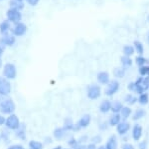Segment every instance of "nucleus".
<instances>
[{
  "mask_svg": "<svg viewBox=\"0 0 149 149\" xmlns=\"http://www.w3.org/2000/svg\"><path fill=\"white\" fill-rule=\"evenodd\" d=\"M15 103L11 99H6L0 104V111L4 114H12L15 110Z\"/></svg>",
  "mask_w": 149,
  "mask_h": 149,
  "instance_id": "1",
  "label": "nucleus"
},
{
  "mask_svg": "<svg viewBox=\"0 0 149 149\" xmlns=\"http://www.w3.org/2000/svg\"><path fill=\"white\" fill-rule=\"evenodd\" d=\"M3 75L6 79H14L17 75L16 67L12 63H6L3 68Z\"/></svg>",
  "mask_w": 149,
  "mask_h": 149,
  "instance_id": "2",
  "label": "nucleus"
},
{
  "mask_svg": "<svg viewBox=\"0 0 149 149\" xmlns=\"http://www.w3.org/2000/svg\"><path fill=\"white\" fill-rule=\"evenodd\" d=\"M91 115L90 114H85L81 117V119L78 121V123L74 124V131H79L83 128H86L88 125L91 124Z\"/></svg>",
  "mask_w": 149,
  "mask_h": 149,
  "instance_id": "3",
  "label": "nucleus"
},
{
  "mask_svg": "<svg viewBox=\"0 0 149 149\" xmlns=\"http://www.w3.org/2000/svg\"><path fill=\"white\" fill-rule=\"evenodd\" d=\"M5 125L7 128L12 129V130H17V129L20 127V120L15 114H11L8 118L6 119Z\"/></svg>",
  "mask_w": 149,
  "mask_h": 149,
  "instance_id": "4",
  "label": "nucleus"
},
{
  "mask_svg": "<svg viewBox=\"0 0 149 149\" xmlns=\"http://www.w3.org/2000/svg\"><path fill=\"white\" fill-rule=\"evenodd\" d=\"M100 93H102V90H100V87L98 85H95V84H93V85H90L88 87V91H86V94H88V97L92 100L97 99L100 98Z\"/></svg>",
  "mask_w": 149,
  "mask_h": 149,
  "instance_id": "5",
  "label": "nucleus"
},
{
  "mask_svg": "<svg viewBox=\"0 0 149 149\" xmlns=\"http://www.w3.org/2000/svg\"><path fill=\"white\" fill-rule=\"evenodd\" d=\"M6 16L9 21H11V22H13V23H16V24L20 22L21 18H22V15H21L20 11L16 10V9H12V8H10L7 11Z\"/></svg>",
  "mask_w": 149,
  "mask_h": 149,
  "instance_id": "6",
  "label": "nucleus"
},
{
  "mask_svg": "<svg viewBox=\"0 0 149 149\" xmlns=\"http://www.w3.org/2000/svg\"><path fill=\"white\" fill-rule=\"evenodd\" d=\"M11 92V84L7 79L0 77V95H8Z\"/></svg>",
  "mask_w": 149,
  "mask_h": 149,
  "instance_id": "7",
  "label": "nucleus"
},
{
  "mask_svg": "<svg viewBox=\"0 0 149 149\" xmlns=\"http://www.w3.org/2000/svg\"><path fill=\"white\" fill-rule=\"evenodd\" d=\"M119 89V82L117 80H111L107 84V87L105 89V94L107 96H112L118 91Z\"/></svg>",
  "mask_w": 149,
  "mask_h": 149,
  "instance_id": "8",
  "label": "nucleus"
},
{
  "mask_svg": "<svg viewBox=\"0 0 149 149\" xmlns=\"http://www.w3.org/2000/svg\"><path fill=\"white\" fill-rule=\"evenodd\" d=\"M11 31H12V33H13V35L22 36V35L25 34L26 31H27V26L22 22H19V23L16 24L13 28H12Z\"/></svg>",
  "mask_w": 149,
  "mask_h": 149,
  "instance_id": "9",
  "label": "nucleus"
},
{
  "mask_svg": "<svg viewBox=\"0 0 149 149\" xmlns=\"http://www.w3.org/2000/svg\"><path fill=\"white\" fill-rule=\"evenodd\" d=\"M130 129V124L128 123L127 121H121L118 125L116 126V130H117V133L119 135H125V134L128 132V130Z\"/></svg>",
  "mask_w": 149,
  "mask_h": 149,
  "instance_id": "10",
  "label": "nucleus"
},
{
  "mask_svg": "<svg viewBox=\"0 0 149 149\" xmlns=\"http://www.w3.org/2000/svg\"><path fill=\"white\" fill-rule=\"evenodd\" d=\"M142 133H143V129L139 124H135L132 128V138L135 141H139L142 137Z\"/></svg>",
  "mask_w": 149,
  "mask_h": 149,
  "instance_id": "11",
  "label": "nucleus"
},
{
  "mask_svg": "<svg viewBox=\"0 0 149 149\" xmlns=\"http://www.w3.org/2000/svg\"><path fill=\"white\" fill-rule=\"evenodd\" d=\"M15 43V37L13 35H4L0 39V45H6V46H12Z\"/></svg>",
  "mask_w": 149,
  "mask_h": 149,
  "instance_id": "12",
  "label": "nucleus"
},
{
  "mask_svg": "<svg viewBox=\"0 0 149 149\" xmlns=\"http://www.w3.org/2000/svg\"><path fill=\"white\" fill-rule=\"evenodd\" d=\"M105 149H117V138L115 135H111L105 143Z\"/></svg>",
  "mask_w": 149,
  "mask_h": 149,
  "instance_id": "13",
  "label": "nucleus"
},
{
  "mask_svg": "<svg viewBox=\"0 0 149 149\" xmlns=\"http://www.w3.org/2000/svg\"><path fill=\"white\" fill-rule=\"evenodd\" d=\"M53 135H54V137L57 139V140H61V139H63L65 136L67 135V130L64 128V127H58L54 130L53 132Z\"/></svg>",
  "mask_w": 149,
  "mask_h": 149,
  "instance_id": "14",
  "label": "nucleus"
},
{
  "mask_svg": "<svg viewBox=\"0 0 149 149\" xmlns=\"http://www.w3.org/2000/svg\"><path fill=\"white\" fill-rule=\"evenodd\" d=\"M97 81L100 84H103V85L109 84L110 82L109 73H107V72H104V71L100 72V73L97 74Z\"/></svg>",
  "mask_w": 149,
  "mask_h": 149,
  "instance_id": "15",
  "label": "nucleus"
},
{
  "mask_svg": "<svg viewBox=\"0 0 149 149\" xmlns=\"http://www.w3.org/2000/svg\"><path fill=\"white\" fill-rule=\"evenodd\" d=\"M111 105L112 103L109 100H103L100 105V111L102 113H107L109 110H111Z\"/></svg>",
  "mask_w": 149,
  "mask_h": 149,
  "instance_id": "16",
  "label": "nucleus"
},
{
  "mask_svg": "<svg viewBox=\"0 0 149 149\" xmlns=\"http://www.w3.org/2000/svg\"><path fill=\"white\" fill-rule=\"evenodd\" d=\"M121 122V116L119 113H113L109 118V125L110 126H117Z\"/></svg>",
  "mask_w": 149,
  "mask_h": 149,
  "instance_id": "17",
  "label": "nucleus"
},
{
  "mask_svg": "<svg viewBox=\"0 0 149 149\" xmlns=\"http://www.w3.org/2000/svg\"><path fill=\"white\" fill-rule=\"evenodd\" d=\"M64 128L66 129L67 131L70 130H74V123L73 122V119L71 117H67L64 121Z\"/></svg>",
  "mask_w": 149,
  "mask_h": 149,
  "instance_id": "18",
  "label": "nucleus"
},
{
  "mask_svg": "<svg viewBox=\"0 0 149 149\" xmlns=\"http://www.w3.org/2000/svg\"><path fill=\"white\" fill-rule=\"evenodd\" d=\"M10 6L12 9H16V10L20 11L24 8V4L22 1H19V0H11L10 1Z\"/></svg>",
  "mask_w": 149,
  "mask_h": 149,
  "instance_id": "19",
  "label": "nucleus"
},
{
  "mask_svg": "<svg viewBox=\"0 0 149 149\" xmlns=\"http://www.w3.org/2000/svg\"><path fill=\"white\" fill-rule=\"evenodd\" d=\"M123 108V105L120 101H114L112 102V105H111V111L113 113H120L121 109Z\"/></svg>",
  "mask_w": 149,
  "mask_h": 149,
  "instance_id": "20",
  "label": "nucleus"
},
{
  "mask_svg": "<svg viewBox=\"0 0 149 149\" xmlns=\"http://www.w3.org/2000/svg\"><path fill=\"white\" fill-rule=\"evenodd\" d=\"M124 101H125L128 105H133V104H135V103L138 101V98H136L135 96L132 95L130 93V94H127L125 96V98H124Z\"/></svg>",
  "mask_w": 149,
  "mask_h": 149,
  "instance_id": "21",
  "label": "nucleus"
},
{
  "mask_svg": "<svg viewBox=\"0 0 149 149\" xmlns=\"http://www.w3.org/2000/svg\"><path fill=\"white\" fill-rule=\"evenodd\" d=\"M145 114H146V111L144 109H137L135 112H134L132 119L135 120V121H136V120H139V119L143 118V117L145 116Z\"/></svg>",
  "mask_w": 149,
  "mask_h": 149,
  "instance_id": "22",
  "label": "nucleus"
},
{
  "mask_svg": "<svg viewBox=\"0 0 149 149\" xmlns=\"http://www.w3.org/2000/svg\"><path fill=\"white\" fill-rule=\"evenodd\" d=\"M119 114H120L121 118L127 119L131 114V109L128 106H123V108L121 109V111H120V113H119Z\"/></svg>",
  "mask_w": 149,
  "mask_h": 149,
  "instance_id": "23",
  "label": "nucleus"
},
{
  "mask_svg": "<svg viewBox=\"0 0 149 149\" xmlns=\"http://www.w3.org/2000/svg\"><path fill=\"white\" fill-rule=\"evenodd\" d=\"M134 51H135V49H134V47L131 46V45H125V46L123 47V54L125 55V56L130 57L131 55L134 53Z\"/></svg>",
  "mask_w": 149,
  "mask_h": 149,
  "instance_id": "24",
  "label": "nucleus"
},
{
  "mask_svg": "<svg viewBox=\"0 0 149 149\" xmlns=\"http://www.w3.org/2000/svg\"><path fill=\"white\" fill-rule=\"evenodd\" d=\"M133 45H134L133 47H134V49H135V51L137 52L139 55H142L144 52V48H143L142 43L139 42V41H134Z\"/></svg>",
  "mask_w": 149,
  "mask_h": 149,
  "instance_id": "25",
  "label": "nucleus"
},
{
  "mask_svg": "<svg viewBox=\"0 0 149 149\" xmlns=\"http://www.w3.org/2000/svg\"><path fill=\"white\" fill-rule=\"evenodd\" d=\"M149 101V96L147 93H142V94H140L139 95V97H138V102L140 103L141 105H146L148 103Z\"/></svg>",
  "mask_w": 149,
  "mask_h": 149,
  "instance_id": "26",
  "label": "nucleus"
},
{
  "mask_svg": "<svg viewBox=\"0 0 149 149\" xmlns=\"http://www.w3.org/2000/svg\"><path fill=\"white\" fill-rule=\"evenodd\" d=\"M9 28H10V21L9 20H5L0 24V32L1 33H6Z\"/></svg>",
  "mask_w": 149,
  "mask_h": 149,
  "instance_id": "27",
  "label": "nucleus"
},
{
  "mask_svg": "<svg viewBox=\"0 0 149 149\" xmlns=\"http://www.w3.org/2000/svg\"><path fill=\"white\" fill-rule=\"evenodd\" d=\"M29 149H43V144L39 141L31 140L29 142Z\"/></svg>",
  "mask_w": 149,
  "mask_h": 149,
  "instance_id": "28",
  "label": "nucleus"
},
{
  "mask_svg": "<svg viewBox=\"0 0 149 149\" xmlns=\"http://www.w3.org/2000/svg\"><path fill=\"white\" fill-rule=\"evenodd\" d=\"M121 63H122V65H123V67H129L132 64V60L131 58L129 56H122L121 57Z\"/></svg>",
  "mask_w": 149,
  "mask_h": 149,
  "instance_id": "29",
  "label": "nucleus"
},
{
  "mask_svg": "<svg viewBox=\"0 0 149 149\" xmlns=\"http://www.w3.org/2000/svg\"><path fill=\"white\" fill-rule=\"evenodd\" d=\"M124 73H125V71H124L123 68H115L113 70V74L115 77H118V78H121L123 77Z\"/></svg>",
  "mask_w": 149,
  "mask_h": 149,
  "instance_id": "30",
  "label": "nucleus"
},
{
  "mask_svg": "<svg viewBox=\"0 0 149 149\" xmlns=\"http://www.w3.org/2000/svg\"><path fill=\"white\" fill-rule=\"evenodd\" d=\"M135 61H136V64H137L139 67H141V66H144V64H145V62H146V59L141 56V55H139V56H137L135 58Z\"/></svg>",
  "mask_w": 149,
  "mask_h": 149,
  "instance_id": "31",
  "label": "nucleus"
},
{
  "mask_svg": "<svg viewBox=\"0 0 149 149\" xmlns=\"http://www.w3.org/2000/svg\"><path fill=\"white\" fill-rule=\"evenodd\" d=\"M148 71H149V66L139 67V74H140V76H147Z\"/></svg>",
  "mask_w": 149,
  "mask_h": 149,
  "instance_id": "32",
  "label": "nucleus"
},
{
  "mask_svg": "<svg viewBox=\"0 0 149 149\" xmlns=\"http://www.w3.org/2000/svg\"><path fill=\"white\" fill-rule=\"evenodd\" d=\"M17 136L18 137H20L21 139H25V126H24V124H23V128H21V125L18 128Z\"/></svg>",
  "mask_w": 149,
  "mask_h": 149,
  "instance_id": "33",
  "label": "nucleus"
},
{
  "mask_svg": "<svg viewBox=\"0 0 149 149\" xmlns=\"http://www.w3.org/2000/svg\"><path fill=\"white\" fill-rule=\"evenodd\" d=\"M100 142H102V136L95 135V136H93V137H92V143L97 145V144L100 143Z\"/></svg>",
  "mask_w": 149,
  "mask_h": 149,
  "instance_id": "34",
  "label": "nucleus"
},
{
  "mask_svg": "<svg viewBox=\"0 0 149 149\" xmlns=\"http://www.w3.org/2000/svg\"><path fill=\"white\" fill-rule=\"evenodd\" d=\"M147 146H148V144H147V141H146V140L140 141L139 144H138V148L139 149H147Z\"/></svg>",
  "mask_w": 149,
  "mask_h": 149,
  "instance_id": "35",
  "label": "nucleus"
},
{
  "mask_svg": "<svg viewBox=\"0 0 149 149\" xmlns=\"http://www.w3.org/2000/svg\"><path fill=\"white\" fill-rule=\"evenodd\" d=\"M127 88H128V90L131 91V92H135V89H136L135 82H130L128 84V86H127Z\"/></svg>",
  "mask_w": 149,
  "mask_h": 149,
  "instance_id": "36",
  "label": "nucleus"
},
{
  "mask_svg": "<svg viewBox=\"0 0 149 149\" xmlns=\"http://www.w3.org/2000/svg\"><path fill=\"white\" fill-rule=\"evenodd\" d=\"M68 144L70 146H72V147H74V146H76L77 144H78V140H77L76 138H71L68 141Z\"/></svg>",
  "mask_w": 149,
  "mask_h": 149,
  "instance_id": "37",
  "label": "nucleus"
},
{
  "mask_svg": "<svg viewBox=\"0 0 149 149\" xmlns=\"http://www.w3.org/2000/svg\"><path fill=\"white\" fill-rule=\"evenodd\" d=\"M121 149H134V146L130 143H124L122 144Z\"/></svg>",
  "mask_w": 149,
  "mask_h": 149,
  "instance_id": "38",
  "label": "nucleus"
},
{
  "mask_svg": "<svg viewBox=\"0 0 149 149\" xmlns=\"http://www.w3.org/2000/svg\"><path fill=\"white\" fill-rule=\"evenodd\" d=\"M86 140H88V135L81 136V138H80V139H78V143H79V144H84Z\"/></svg>",
  "mask_w": 149,
  "mask_h": 149,
  "instance_id": "39",
  "label": "nucleus"
},
{
  "mask_svg": "<svg viewBox=\"0 0 149 149\" xmlns=\"http://www.w3.org/2000/svg\"><path fill=\"white\" fill-rule=\"evenodd\" d=\"M109 123H107V121H105V122H102V123L100 125V130H105V129L107 128V126H109Z\"/></svg>",
  "mask_w": 149,
  "mask_h": 149,
  "instance_id": "40",
  "label": "nucleus"
},
{
  "mask_svg": "<svg viewBox=\"0 0 149 149\" xmlns=\"http://www.w3.org/2000/svg\"><path fill=\"white\" fill-rule=\"evenodd\" d=\"M73 149H88L86 148V146L85 145V144H77L76 146H74Z\"/></svg>",
  "mask_w": 149,
  "mask_h": 149,
  "instance_id": "41",
  "label": "nucleus"
},
{
  "mask_svg": "<svg viewBox=\"0 0 149 149\" xmlns=\"http://www.w3.org/2000/svg\"><path fill=\"white\" fill-rule=\"evenodd\" d=\"M26 1L28 2L30 5H32V6H35V5H37L38 4V2H39V0H26Z\"/></svg>",
  "mask_w": 149,
  "mask_h": 149,
  "instance_id": "42",
  "label": "nucleus"
},
{
  "mask_svg": "<svg viewBox=\"0 0 149 149\" xmlns=\"http://www.w3.org/2000/svg\"><path fill=\"white\" fill-rule=\"evenodd\" d=\"M8 149H25L22 145H12Z\"/></svg>",
  "mask_w": 149,
  "mask_h": 149,
  "instance_id": "43",
  "label": "nucleus"
},
{
  "mask_svg": "<svg viewBox=\"0 0 149 149\" xmlns=\"http://www.w3.org/2000/svg\"><path fill=\"white\" fill-rule=\"evenodd\" d=\"M86 148L88 149H97V145L95 144H93V143H91V144H88V146H86Z\"/></svg>",
  "mask_w": 149,
  "mask_h": 149,
  "instance_id": "44",
  "label": "nucleus"
},
{
  "mask_svg": "<svg viewBox=\"0 0 149 149\" xmlns=\"http://www.w3.org/2000/svg\"><path fill=\"white\" fill-rule=\"evenodd\" d=\"M6 122V119L4 118L3 116H2V115H0V125H3L4 123H5Z\"/></svg>",
  "mask_w": 149,
  "mask_h": 149,
  "instance_id": "45",
  "label": "nucleus"
},
{
  "mask_svg": "<svg viewBox=\"0 0 149 149\" xmlns=\"http://www.w3.org/2000/svg\"><path fill=\"white\" fill-rule=\"evenodd\" d=\"M3 52H4V49L2 48L1 46H0V57L2 56V54H3Z\"/></svg>",
  "mask_w": 149,
  "mask_h": 149,
  "instance_id": "46",
  "label": "nucleus"
},
{
  "mask_svg": "<svg viewBox=\"0 0 149 149\" xmlns=\"http://www.w3.org/2000/svg\"><path fill=\"white\" fill-rule=\"evenodd\" d=\"M52 149H63V147H62V146H56V147H54Z\"/></svg>",
  "mask_w": 149,
  "mask_h": 149,
  "instance_id": "47",
  "label": "nucleus"
},
{
  "mask_svg": "<svg viewBox=\"0 0 149 149\" xmlns=\"http://www.w3.org/2000/svg\"><path fill=\"white\" fill-rule=\"evenodd\" d=\"M97 149H105V146H98Z\"/></svg>",
  "mask_w": 149,
  "mask_h": 149,
  "instance_id": "48",
  "label": "nucleus"
},
{
  "mask_svg": "<svg viewBox=\"0 0 149 149\" xmlns=\"http://www.w3.org/2000/svg\"><path fill=\"white\" fill-rule=\"evenodd\" d=\"M147 42H148V44H149V32H148V35H147Z\"/></svg>",
  "mask_w": 149,
  "mask_h": 149,
  "instance_id": "49",
  "label": "nucleus"
},
{
  "mask_svg": "<svg viewBox=\"0 0 149 149\" xmlns=\"http://www.w3.org/2000/svg\"><path fill=\"white\" fill-rule=\"evenodd\" d=\"M147 20H148V22H149V15L147 16Z\"/></svg>",
  "mask_w": 149,
  "mask_h": 149,
  "instance_id": "50",
  "label": "nucleus"
},
{
  "mask_svg": "<svg viewBox=\"0 0 149 149\" xmlns=\"http://www.w3.org/2000/svg\"><path fill=\"white\" fill-rule=\"evenodd\" d=\"M147 76H149V71H148V74H147Z\"/></svg>",
  "mask_w": 149,
  "mask_h": 149,
  "instance_id": "51",
  "label": "nucleus"
},
{
  "mask_svg": "<svg viewBox=\"0 0 149 149\" xmlns=\"http://www.w3.org/2000/svg\"><path fill=\"white\" fill-rule=\"evenodd\" d=\"M67 149H73V148H67Z\"/></svg>",
  "mask_w": 149,
  "mask_h": 149,
  "instance_id": "52",
  "label": "nucleus"
},
{
  "mask_svg": "<svg viewBox=\"0 0 149 149\" xmlns=\"http://www.w3.org/2000/svg\"><path fill=\"white\" fill-rule=\"evenodd\" d=\"M19 1H23V0H19Z\"/></svg>",
  "mask_w": 149,
  "mask_h": 149,
  "instance_id": "53",
  "label": "nucleus"
}]
</instances>
